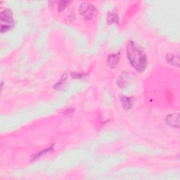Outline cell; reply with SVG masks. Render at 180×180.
Returning <instances> with one entry per match:
<instances>
[{"label": "cell", "instance_id": "obj_9", "mask_svg": "<svg viewBox=\"0 0 180 180\" xmlns=\"http://www.w3.org/2000/svg\"><path fill=\"white\" fill-rule=\"evenodd\" d=\"M167 61L170 64H172V65H175V62L177 64H179V57L178 56H174L173 54H169L168 57H167Z\"/></svg>", "mask_w": 180, "mask_h": 180}, {"label": "cell", "instance_id": "obj_11", "mask_svg": "<svg viewBox=\"0 0 180 180\" xmlns=\"http://www.w3.org/2000/svg\"><path fill=\"white\" fill-rule=\"evenodd\" d=\"M65 79H66V75L64 74V76H62L61 79L59 80V81H58V83H57V84H56L54 85V88H56V89H60L61 87H62V85L64 84V82L65 81Z\"/></svg>", "mask_w": 180, "mask_h": 180}, {"label": "cell", "instance_id": "obj_4", "mask_svg": "<svg viewBox=\"0 0 180 180\" xmlns=\"http://www.w3.org/2000/svg\"><path fill=\"white\" fill-rule=\"evenodd\" d=\"M166 122L169 125L173 127H179V115L178 114H172L167 117Z\"/></svg>", "mask_w": 180, "mask_h": 180}, {"label": "cell", "instance_id": "obj_2", "mask_svg": "<svg viewBox=\"0 0 180 180\" xmlns=\"http://www.w3.org/2000/svg\"><path fill=\"white\" fill-rule=\"evenodd\" d=\"M1 33L6 32L13 28L14 26V18L13 14L11 10L8 9H4V11L1 12Z\"/></svg>", "mask_w": 180, "mask_h": 180}, {"label": "cell", "instance_id": "obj_10", "mask_svg": "<svg viewBox=\"0 0 180 180\" xmlns=\"http://www.w3.org/2000/svg\"><path fill=\"white\" fill-rule=\"evenodd\" d=\"M71 3L70 2H68V1H63V2H60L58 3V11H61L64 10V9L67 6H68V4Z\"/></svg>", "mask_w": 180, "mask_h": 180}, {"label": "cell", "instance_id": "obj_3", "mask_svg": "<svg viewBox=\"0 0 180 180\" xmlns=\"http://www.w3.org/2000/svg\"><path fill=\"white\" fill-rule=\"evenodd\" d=\"M79 13L85 20H92L96 16V9L93 4L83 2L80 4Z\"/></svg>", "mask_w": 180, "mask_h": 180}, {"label": "cell", "instance_id": "obj_6", "mask_svg": "<svg viewBox=\"0 0 180 180\" xmlns=\"http://www.w3.org/2000/svg\"><path fill=\"white\" fill-rule=\"evenodd\" d=\"M121 103L123 104V108L125 109L131 108L133 106V100L131 97H126V96H122L120 99Z\"/></svg>", "mask_w": 180, "mask_h": 180}, {"label": "cell", "instance_id": "obj_12", "mask_svg": "<svg viewBox=\"0 0 180 180\" xmlns=\"http://www.w3.org/2000/svg\"><path fill=\"white\" fill-rule=\"evenodd\" d=\"M71 76L74 78L76 79H79V78H82L84 76V75L82 73V72H72L71 73Z\"/></svg>", "mask_w": 180, "mask_h": 180}, {"label": "cell", "instance_id": "obj_8", "mask_svg": "<svg viewBox=\"0 0 180 180\" xmlns=\"http://www.w3.org/2000/svg\"><path fill=\"white\" fill-rule=\"evenodd\" d=\"M53 151V147H49V148H47V149H45V150H43V151H39L38 153H37V154H35L33 155V160H36V159H37V158H40L41 156H42L43 155H45V154H47V153H49V152H51V151Z\"/></svg>", "mask_w": 180, "mask_h": 180}, {"label": "cell", "instance_id": "obj_7", "mask_svg": "<svg viewBox=\"0 0 180 180\" xmlns=\"http://www.w3.org/2000/svg\"><path fill=\"white\" fill-rule=\"evenodd\" d=\"M108 23L112 24V23H118L119 22V18L118 15L114 12H111V13L108 14Z\"/></svg>", "mask_w": 180, "mask_h": 180}, {"label": "cell", "instance_id": "obj_5", "mask_svg": "<svg viewBox=\"0 0 180 180\" xmlns=\"http://www.w3.org/2000/svg\"><path fill=\"white\" fill-rule=\"evenodd\" d=\"M119 60H120V53H113V54L109 55L108 58V65H110L112 68H113L118 64Z\"/></svg>", "mask_w": 180, "mask_h": 180}, {"label": "cell", "instance_id": "obj_1", "mask_svg": "<svg viewBox=\"0 0 180 180\" xmlns=\"http://www.w3.org/2000/svg\"><path fill=\"white\" fill-rule=\"evenodd\" d=\"M127 54L131 65L138 72H142L147 66V57L142 48L133 41H129L127 45Z\"/></svg>", "mask_w": 180, "mask_h": 180}]
</instances>
